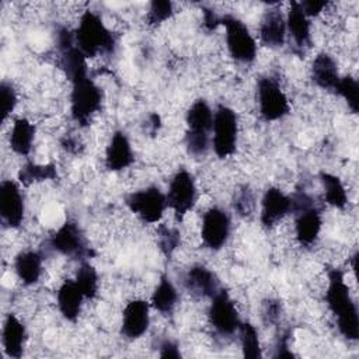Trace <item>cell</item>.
Segmentation results:
<instances>
[{
    "label": "cell",
    "mask_w": 359,
    "mask_h": 359,
    "mask_svg": "<svg viewBox=\"0 0 359 359\" xmlns=\"http://www.w3.org/2000/svg\"><path fill=\"white\" fill-rule=\"evenodd\" d=\"M184 286L191 294L198 297H209V299L215 296L220 289L216 273L208 266L201 264L192 265L187 271L184 276Z\"/></svg>",
    "instance_id": "19"
},
{
    "label": "cell",
    "mask_w": 359,
    "mask_h": 359,
    "mask_svg": "<svg viewBox=\"0 0 359 359\" xmlns=\"http://www.w3.org/2000/svg\"><path fill=\"white\" fill-rule=\"evenodd\" d=\"M286 18V32L293 41L297 49H306L311 43V22L304 14L299 1H292L287 10Z\"/></svg>",
    "instance_id": "20"
},
{
    "label": "cell",
    "mask_w": 359,
    "mask_h": 359,
    "mask_svg": "<svg viewBox=\"0 0 359 359\" xmlns=\"http://www.w3.org/2000/svg\"><path fill=\"white\" fill-rule=\"evenodd\" d=\"M60 50V66L66 73L67 79L72 81L88 76L87 57L76 46V43L59 48Z\"/></svg>",
    "instance_id": "26"
},
{
    "label": "cell",
    "mask_w": 359,
    "mask_h": 359,
    "mask_svg": "<svg viewBox=\"0 0 359 359\" xmlns=\"http://www.w3.org/2000/svg\"><path fill=\"white\" fill-rule=\"evenodd\" d=\"M325 302L337 320V327L341 335L349 341H356L359 338L358 307L351 296L344 273L337 268L328 272Z\"/></svg>",
    "instance_id": "1"
},
{
    "label": "cell",
    "mask_w": 359,
    "mask_h": 359,
    "mask_svg": "<svg viewBox=\"0 0 359 359\" xmlns=\"http://www.w3.org/2000/svg\"><path fill=\"white\" fill-rule=\"evenodd\" d=\"M174 14V4L170 0H153L149 6L146 21L149 25L156 27L170 20Z\"/></svg>",
    "instance_id": "33"
},
{
    "label": "cell",
    "mask_w": 359,
    "mask_h": 359,
    "mask_svg": "<svg viewBox=\"0 0 359 359\" xmlns=\"http://www.w3.org/2000/svg\"><path fill=\"white\" fill-rule=\"evenodd\" d=\"M208 320L210 327L222 337H230L238 331L241 320L233 299L224 289H219V292L210 297Z\"/></svg>",
    "instance_id": "11"
},
{
    "label": "cell",
    "mask_w": 359,
    "mask_h": 359,
    "mask_svg": "<svg viewBox=\"0 0 359 359\" xmlns=\"http://www.w3.org/2000/svg\"><path fill=\"white\" fill-rule=\"evenodd\" d=\"M231 230L230 216L222 208L213 206L208 209L202 216L201 237L206 248L210 251H219L227 243Z\"/></svg>",
    "instance_id": "13"
},
{
    "label": "cell",
    "mask_w": 359,
    "mask_h": 359,
    "mask_svg": "<svg viewBox=\"0 0 359 359\" xmlns=\"http://www.w3.org/2000/svg\"><path fill=\"white\" fill-rule=\"evenodd\" d=\"M310 73L314 84L323 90H334L341 79L335 59L327 52H320L314 57Z\"/></svg>",
    "instance_id": "23"
},
{
    "label": "cell",
    "mask_w": 359,
    "mask_h": 359,
    "mask_svg": "<svg viewBox=\"0 0 359 359\" xmlns=\"http://www.w3.org/2000/svg\"><path fill=\"white\" fill-rule=\"evenodd\" d=\"M177 302H178V292L174 283L167 275H163L151 293L150 306L161 314H168L175 309Z\"/></svg>",
    "instance_id": "27"
},
{
    "label": "cell",
    "mask_w": 359,
    "mask_h": 359,
    "mask_svg": "<svg viewBox=\"0 0 359 359\" xmlns=\"http://www.w3.org/2000/svg\"><path fill=\"white\" fill-rule=\"evenodd\" d=\"M293 202L292 196L286 195L276 187H269L261 199L259 220L266 229L276 226L285 216L292 213Z\"/></svg>",
    "instance_id": "16"
},
{
    "label": "cell",
    "mask_w": 359,
    "mask_h": 359,
    "mask_svg": "<svg viewBox=\"0 0 359 359\" xmlns=\"http://www.w3.org/2000/svg\"><path fill=\"white\" fill-rule=\"evenodd\" d=\"M35 137V126L27 118H15L10 130L8 143L13 153L18 156H28L32 149Z\"/></svg>",
    "instance_id": "25"
},
{
    "label": "cell",
    "mask_w": 359,
    "mask_h": 359,
    "mask_svg": "<svg viewBox=\"0 0 359 359\" xmlns=\"http://www.w3.org/2000/svg\"><path fill=\"white\" fill-rule=\"evenodd\" d=\"M135 161L133 149L129 137L125 132L116 130L109 139V143L105 149V167L108 171L118 172Z\"/></svg>",
    "instance_id": "18"
},
{
    "label": "cell",
    "mask_w": 359,
    "mask_h": 359,
    "mask_svg": "<svg viewBox=\"0 0 359 359\" xmlns=\"http://www.w3.org/2000/svg\"><path fill=\"white\" fill-rule=\"evenodd\" d=\"M86 300L74 279L65 280L56 292V303L62 317L67 321H76L81 313L83 302Z\"/></svg>",
    "instance_id": "22"
},
{
    "label": "cell",
    "mask_w": 359,
    "mask_h": 359,
    "mask_svg": "<svg viewBox=\"0 0 359 359\" xmlns=\"http://www.w3.org/2000/svg\"><path fill=\"white\" fill-rule=\"evenodd\" d=\"M294 213V236L300 245H313L323 227V216L313 198L304 192H299L292 196Z\"/></svg>",
    "instance_id": "4"
},
{
    "label": "cell",
    "mask_w": 359,
    "mask_h": 359,
    "mask_svg": "<svg viewBox=\"0 0 359 359\" xmlns=\"http://www.w3.org/2000/svg\"><path fill=\"white\" fill-rule=\"evenodd\" d=\"M24 196L14 180H4L0 184V216L4 226L17 229L24 220Z\"/></svg>",
    "instance_id": "14"
},
{
    "label": "cell",
    "mask_w": 359,
    "mask_h": 359,
    "mask_svg": "<svg viewBox=\"0 0 359 359\" xmlns=\"http://www.w3.org/2000/svg\"><path fill=\"white\" fill-rule=\"evenodd\" d=\"M238 137V119L227 105H219L213 112L212 149L219 158H226L236 151Z\"/></svg>",
    "instance_id": "7"
},
{
    "label": "cell",
    "mask_w": 359,
    "mask_h": 359,
    "mask_svg": "<svg viewBox=\"0 0 359 359\" xmlns=\"http://www.w3.org/2000/svg\"><path fill=\"white\" fill-rule=\"evenodd\" d=\"M220 25L224 27V41L230 56L244 65L252 63L257 57V41L244 21L233 14H224L220 17Z\"/></svg>",
    "instance_id": "6"
},
{
    "label": "cell",
    "mask_w": 359,
    "mask_h": 359,
    "mask_svg": "<svg viewBox=\"0 0 359 359\" xmlns=\"http://www.w3.org/2000/svg\"><path fill=\"white\" fill-rule=\"evenodd\" d=\"M74 282L77 283V286L80 287L86 299L93 300L98 294V286H100L98 273L90 262H81V265L76 272Z\"/></svg>",
    "instance_id": "30"
},
{
    "label": "cell",
    "mask_w": 359,
    "mask_h": 359,
    "mask_svg": "<svg viewBox=\"0 0 359 359\" xmlns=\"http://www.w3.org/2000/svg\"><path fill=\"white\" fill-rule=\"evenodd\" d=\"M240 334V344H241V351L243 356L248 359H258L262 356L261 351V344H259V337L257 328L248 323V321H241L240 328L237 331Z\"/></svg>",
    "instance_id": "31"
},
{
    "label": "cell",
    "mask_w": 359,
    "mask_h": 359,
    "mask_svg": "<svg viewBox=\"0 0 359 359\" xmlns=\"http://www.w3.org/2000/svg\"><path fill=\"white\" fill-rule=\"evenodd\" d=\"M102 102V90L88 76L72 81L70 91V115L72 119L86 126L100 111Z\"/></svg>",
    "instance_id": "5"
},
{
    "label": "cell",
    "mask_w": 359,
    "mask_h": 359,
    "mask_svg": "<svg viewBox=\"0 0 359 359\" xmlns=\"http://www.w3.org/2000/svg\"><path fill=\"white\" fill-rule=\"evenodd\" d=\"M286 18L279 8H269L261 18L258 36L259 42L271 49L282 48L286 42Z\"/></svg>",
    "instance_id": "17"
},
{
    "label": "cell",
    "mask_w": 359,
    "mask_h": 359,
    "mask_svg": "<svg viewBox=\"0 0 359 359\" xmlns=\"http://www.w3.org/2000/svg\"><path fill=\"white\" fill-rule=\"evenodd\" d=\"M203 25L209 31L215 29L217 25H220V15H217L216 11H213L210 8H205L203 10Z\"/></svg>",
    "instance_id": "39"
},
{
    "label": "cell",
    "mask_w": 359,
    "mask_h": 359,
    "mask_svg": "<svg viewBox=\"0 0 359 359\" xmlns=\"http://www.w3.org/2000/svg\"><path fill=\"white\" fill-rule=\"evenodd\" d=\"M125 203L144 223L160 222L168 208L165 194L157 187H147L129 194Z\"/></svg>",
    "instance_id": "10"
},
{
    "label": "cell",
    "mask_w": 359,
    "mask_h": 359,
    "mask_svg": "<svg viewBox=\"0 0 359 359\" xmlns=\"http://www.w3.org/2000/svg\"><path fill=\"white\" fill-rule=\"evenodd\" d=\"M17 105V93L11 83L3 81L0 86V108H1V122H6L7 118L13 114Z\"/></svg>",
    "instance_id": "34"
},
{
    "label": "cell",
    "mask_w": 359,
    "mask_h": 359,
    "mask_svg": "<svg viewBox=\"0 0 359 359\" xmlns=\"http://www.w3.org/2000/svg\"><path fill=\"white\" fill-rule=\"evenodd\" d=\"M180 243V233L172 227H161L158 231V244L165 255H171Z\"/></svg>",
    "instance_id": "35"
},
{
    "label": "cell",
    "mask_w": 359,
    "mask_h": 359,
    "mask_svg": "<svg viewBox=\"0 0 359 359\" xmlns=\"http://www.w3.org/2000/svg\"><path fill=\"white\" fill-rule=\"evenodd\" d=\"M76 46L86 57L108 55L114 52L115 38L104 24L100 14L93 10H86L74 31Z\"/></svg>",
    "instance_id": "2"
},
{
    "label": "cell",
    "mask_w": 359,
    "mask_h": 359,
    "mask_svg": "<svg viewBox=\"0 0 359 359\" xmlns=\"http://www.w3.org/2000/svg\"><path fill=\"white\" fill-rule=\"evenodd\" d=\"M187 132L185 146L189 154L195 157L205 156L212 146L213 111L206 100L199 98L191 104L185 115Z\"/></svg>",
    "instance_id": "3"
},
{
    "label": "cell",
    "mask_w": 359,
    "mask_h": 359,
    "mask_svg": "<svg viewBox=\"0 0 359 359\" xmlns=\"http://www.w3.org/2000/svg\"><path fill=\"white\" fill-rule=\"evenodd\" d=\"M279 313H280V307H279V303L275 302V300H269L266 304H265V309H264V317L269 321V323H273L279 318Z\"/></svg>",
    "instance_id": "40"
},
{
    "label": "cell",
    "mask_w": 359,
    "mask_h": 359,
    "mask_svg": "<svg viewBox=\"0 0 359 359\" xmlns=\"http://www.w3.org/2000/svg\"><path fill=\"white\" fill-rule=\"evenodd\" d=\"M234 209L241 216L251 215V212L254 209V196L248 188H243L238 192V195L236 196V201H234Z\"/></svg>",
    "instance_id": "36"
},
{
    "label": "cell",
    "mask_w": 359,
    "mask_h": 359,
    "mask_svg": "<svg viewBox=\"0 0 359 359\" xmlns=\"http://www.w3.org/2000/svg\"><path fill=\"white\" fill-rule=\"evenodd\" d=\"M320 181L324 188V201L337 209H344L348 203L346 188L341 178L331 172H320Z\"/></svg>",
    "instance_id": "28"
},
{
    "label": "cell",
    "mask_w": 359,
    "mask_h": 359,
    "mask_svg": "<svg viewBox=\"0 0 359 359\" xmlns=\"http://www.w3.org/2000/svg\"><path fill=\"white\" fill-rule=\"evenodd\" d=\"M328 3L327 1H320V0H304L300 1V7L304 11V14L311 18V17H317L318 14H321L324 11V8H327Z\"/></svg>",
    "instance_id": "37"
},
{
    "label": "cell",
    "mask_w": 359,
    "mask_h": 359,
    "mask_svg": "<svg viewBox=\"0 0 359 359\" xmlns=\"http://www.w3.org/2000/svg\"><path fill=\"white\" fill-rule=\"evenodd\" d=\"M150 303L143 299L130 300L123 311L121 321V335L135 341L146 334L150 325Z\"/></svg>",
    "instance_id": "15"
},
{
    "label": "cell",
    "mask_w": 359,
    "mask_h": 359,
    "mask_svg": "<svg viewBox=\"0 0 359 359\" xmlns=\"http://www.w3.org/2000/svg\"><path fill=\"white\" fill-rule=\"evenodd\" d=\"M14 272L25 286L35 285L42 275L41 254L34 250L18 252L14 258Z\"/></svg>",
    "instance_id": "24"
},
{
    "label": "cell",
    "mask_w": 359,
    "mask_h": 359,
    "mask_svg": "<svg viewBox=\"0 0 359 359\" xmlns=\"http://www.w3.org/2000/svg\"><path fill=\"white\" fill-rule=\"evenodd\" d=\"M258 111L264 121H279L289 114V100L278 80L269 76L259 77L257 81Z\"/></svg>",
    "instance_id": "8"
},
{
    "label": "cell",
    "mask_w": 359,
    "mask_h": 359,
    "mask_svg": "<svg viewBox=\"0 0 359 359\" xmlns=\"http://www.w3.org/2000/svg\"><path fill=\"white\" fill-rule=\"evenodd\" d=\"M196 184L194 175L187 170H178L170 184L165 194L167 206L174 212L178 220H182L196 203Z\"/></svg>",
    "instance_id": "9"
},
{
    "label": "cell",
    "mask_w": 359,
    "mask_h": 359,
    "mask_svg": "<svg viewBox=\"0 0 359 359\" xmlns=\"http://www.w3.org/2000/svg\"><path fill=\"white\" fill-rule=\"evenodd\" d=\"M27 330L15 314H7L1 328L3 351L8 358H21L25 346Z\"/></svg>",
    "instance_id": "21"
},
{
    "label": "cell",
    "mask_w": 359,
    "mask_h": 359,
    "mask_svg": "<svg viewBox=\"0 0 359 359\" xmlns=\"http://www.w3.org/2000/svg\"><path fill=\"white\" fill-rule=\"evenodd\" d=\"M160 356L161 358L177 359V358H181V352H180V348L175 342L167 339L160 345Z\"/></svg>",
    "instance_id": "38"
},
{
    "label": "cell",
    "mask_w": 359,
    "mask_h": 359,
    "mask_svg": "<svg viewBox=\"0 0 359 359\" xmlns=\"http://www.w3.org/2000/svg\"><path fill=\"white\" fill-rule=\"evenodd\" d=\"M49 245L53 251L60 255L70 258H88L93 251L87 245L86 237L77 224V222L67 219L52 236L49 240Z\"/></svg>",
    "instance_id": "12"
},
{
    "label": "cell",
    "mask_w": 359,
    "mask_h": 359,
    "mask_svg": "<svg viewBox=\"0 0 359 359\" xmlns=\"http://www.w3.org/2000/svg\"><path fill=\"white\" fill-rule=\"evenodd\" d=\"M334 91L344 98L348 108L352 114H358L359 111V86L356 79L352 76H344L339 79L338 84L335 86Z\"/></svg>",
    "instance_id": "32"
},
{
    "label": "cell",
    "mask_w": 359,
    "mask_h": 359,
    "mask_svg": "<svg viewBox=\"0 0 359 359\" xmlns=\"http://www.w3.org/2000/svg\"><path fill=\"white\" fill-rule=\"evenodd\" d=\"M57 171L56 167L50 163L48 164H38V163H27L18 171V181L20 184L29 187L35 182H42L48 180H56Z\"/></svg>",
    "instance_id": "29"
}]
</instances>
